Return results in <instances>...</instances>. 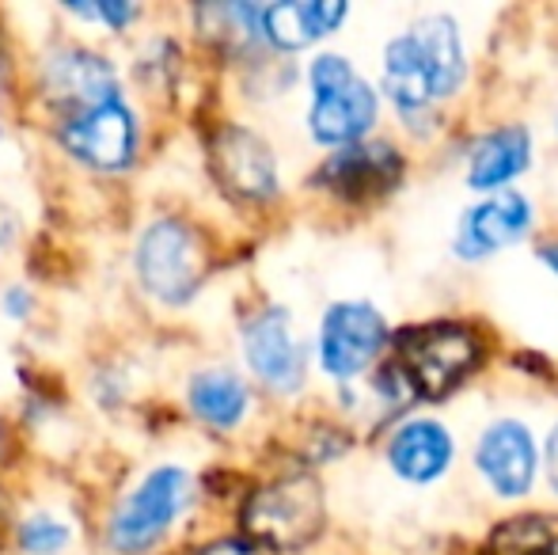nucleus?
<instances>
[{
    "mask_svg": "<svg viewBox=\"0 0 558 555\" xmlns=\"http://www.w3.org/2000/svg\"><path fill=\"white\" fill-rule=\"evenodd\" d=\"M388 339L384 316L365 301H338L319 324V362L331 377H357Z\"/></svg>",
    "mask_w": 558,
    "mask_h": 555,
    "instance_id": "nucleus-9",
    "label": "nucleus"
},
{
    "mask_svg": "<svg viewBox=\"0 0 558 555\" xmlns=\"http://www.w3.org/2000/svg\"><path fill=\"white\" fill-rule=\"evenodd\" d=\"M532 225V206L524 194L517 191H501L494 198H486L483 206L468 209L460 225V255H486L494 248H506L513 240H521Z\"/></svg>",
    "mask_w": 558,
    "mask_h": 555,
    "instance_id": "nucleus-14",
    "label": "nucleus"
},
{
    "mask_svg": "<svg viewBox=\"0 0 558 555\" xmlns=\"http://www.w3.org/2000/svg\"><path fill=\"white\" fill-rule=\"evenodd\" d=\"M58 141L73 160L88 164L92 171H125L137 160L141 126L133 107L118 96L88 111L65 114L58 122Z\"/></svg>",
    "mask_w": 558,
    "mask_h": 555,
    "instance_id": "nucleus-7",
    "label": "nucleus"
},
{
    "mask_svg": "<svg viewBox=\"0 0 558 555\" xmlns=\"http://www.w3.org/2000/svg\"><path fill=\"white\" fill-rule=\"evenodd\" d=\"M43 88L61 107V119L122 96L111 58L88 46H58L43 61Z\"/></svg>",
    "mask_w": 558,
    "mask_h": 555,
    "instance_id": "nucleus-8",
    "label": "nucleus"
},
{
    "mask_svg": "<svg viewBox=\"0 0 558 555\" xmlns=\"http://www.w3.org/2000/svg\"><path fill=\"white\" fill-rule=\"evenodd\" d=\"M312 111L308 130L319 145H357L376 122V96L365 81L338 53H324L312 61Z\"/></svg>",
    "mask_w": 558,
    "mask_h": 555,
    "instance_id": "nucleus-6",
    "label": "nucleus"
},
{
    "mask_svg": "<svg viewBox=\"0 0 558 555\" xmlns=\"http://www.w3.org/2000/svg\"><path fill=\"white\" fill-rule=\"evenodd\" d=\"M133 275L145 297L163 309H183L209 278V248L183 217H153L133 248Z\"/></svg>",
    "mask_w": 558,
    "mask_h": 555,
    "instance_id": "nucleus-2",
    "label": "nucleus"
},
{
    "mask_svg": "<svg viewBox=\"0 0 558 555\" xmlns=\"http://www.w3.org/2000/svg\"><path fill=\"white\" fill-rule=\"evenodd\" d=\"M327 498L312 475H281L247 495L240 514L243 536L263 552H301L324 533Z\"/></svg>",
    "mask_w": 558,
    "mask_h": 555,
    "instance_id": "nucleus-3",
    "label": "nucleus"
},
{
    "mask_svg": "<svg viewBox=\"0 0 558 555\" xmlns=\"http://www.w3.org/2000/svg\"><path fill=\"white\" fill-rule=\"evenodd\" d=\"M69 12L81 15V20L104 23V27H111V31H125L141 15V8L125 4V0H96V4H73Z\"/></svg>",
    "mask_w": 558,
    "mask_h": 555,
    "instance_id": "nucleus-21",
    "label": "nucleus"
},
{
    "mask_svg": "<svg viewBox=\"0 0 558 555\" xmlns=\"http://www.w3.org/2000/svg\"><path fill=\"white\" fill-rule=\"evenodd\" d=\"M494 555H558V518L555 514H521L494 529Z\"/></svg>",
    "mask_w": 558,
    "mask_h": 555,
    "instance_id": "nucleus-19",
    "label": "nucleus"
},
{
    "mask_svg": "<svg viewBox=\"0 0 558 555\" xmlns=\"http://www.w3.org/2000/svg\"><path fill=\"white\" fill-rule=\"evenodd\" d=\"M463 84V46L460 31L448 15H422L403 38L388 43L384 53V92L414 119L434 99L452 96Z\"/></svg>",
    "mask_w": 558,
    "mask_h": 555,
    "instance_id": "nucleus-1",
    "label": "nucleus"
},
{
    "mask_svg": "<svg viewBox=\"0 0 558 555\" xmlns=\"http://www.w3.org/2000/svg\"><path fill=\"white\" fill-rule=\"evenodd\" d=\"M194 480L186 468L179 464H156L141 475V483H133L130 495L118 498L107 521V544L118 555H145L153 552L163 536L171 533V526L179 521V514L191 506Z\"/></svg>",
    "mask_w": 558,
    "mask_h": 555,
    "instance_id": "nucleus-4",
    "label": "nucleus"
},
{
    "mask_svg": "<svg viewBox=\"0 0 558 555\" xmlns=\"http://www.w3.org/2000/svg\"><path fill=\"white\" fill-rule=\"evenodd\" d=\"M0 312H4L8 319H27L31 312H35V293H31L27 286H8L4 293H0Z\"/></svg>",
    "mask_w": 558,
    "mask_h": 555,
    "instance_id": "nucleus-22",
    "label": "nucleus"
},
{
    "mask_svg": "<svg viewBox=\"0 0 558 555\" xmlns=\"http://www.w3.org/2000/svg\"><path fill=\"white\" fill-rule=\"evenodd\" d=\"M475 460L498 495L517 498L536 480V442H532L529 430L513 419L494 422V426L478 437Z\"/></svg>",
    "mask_w": 558,
    "mask_h": 555,
    "instance_id": "nucleus-13",
    "label": "nucleus"
},
{
    "mask_svg": "<svg viewBox=\"0 0 558 555\" xmlns=\"http://www.w3.org/2000/svg\"><path fill=\"white\" fill-rule=\"evenodd\" d=\"M345 20V4L338 0H286V4L263 8V43L274 50H304L316 38L331 35L338 23Z\"/></svg>",
    "mask_w": 558,
    "mask_h": 555,
    "instance_id": "nucleus-15",
    "label": "nucleus"
},
{
    "mask_svg": "<svg viewBox=\"0 0 558 555\" xmlns=\"http://www.w3.org/2000/svg\"><path fill=\"white\" fill-rule=\"evenodd\" d=\"M388 460L403 480L411 483H434L437 475L448 472L452 464V437L441 422H407V426L396 430L388 445Z\"/></svg>",
    "mask_w": 558,
    "mask_h": 555,
    "instance_id": "nucleus-16",
    "label": "nucleus"
},
{
    "mask_svg": "<svg viewBox=\"0 0 558 555\" xmlns=\"http://www.w3.org/2000/svg\"><path fill=\"white\" fill-rule=\"evenodd\" d=\"M217 183L240 202H270L278 194V160L270 145L247 126L228 122L214 134L209 145Z\"/></svg>",
    "mask_w": 558,
    "mask_h": 555,
    "instance_id": "nucleus-10",
    "label": "nucleus"
},
{
    "mask_svg": "<svg viewBox=\"0 0 558 555\" xmlns=\"http://www.w3.org/2000/svg\"><path fill=\"white\" fill-rule=\"evenodd\" d=\"M529 134L521 126H501L494 134H486L471 153L468 183L475 191H494V186H506L513 176H521L529 168Z\"/></svg>",
    "mask_w": 558,
    "mask_h": 555,
    "instance_id": "nucleus-18",
    "label": "nucleus"
},
{
    "mask_svg": "<svg viewBox=\"0 0 558 555\" xmlns=\"http://www.w3.org/2000/svg\"><path fill=\"white\" fill-rule=\"evenodd\" d=\"M539 255H544V263L558 275V244H547V248H539Z\"/></svg>",
    "mask_w": 558,
    "mask_h": 555,
    "instance_id": "nucleus-26",
    "label": "nucleus"
},
{
    "mask_svg": "<svg viewBox=\"0 0 558 555\" xmlns=\"http://www.w3.org/2000/svg\"><path fill=\"white\" fill-rule=\"evenodd\" d=\"M243 358H247L251 373L274 393H296L304 385V347L296 339L289 312L278 304L255 312L243 324Z\"/></svg>",
    "mask_w": 558,
    "mask_h": 555,
    "instance_id": "nucleus-11",
    "label": "nucleus"
},
{
    "mask_svg": "<svg viewBox=\"0 0 558 555\" xmlns=\"http://www.w3.org/2000/svg\"><path fill=\"white\" fill-rule=\"evenodd\" d=\"M403 179V160L391 145L376 141V145H345L327 156V164L316 171V183L327 191L342 194L350 202H368L380 194L396 191Z\"/></svg>",
    "mask_w": 558,
    "mask_h": 555,
    "instance_id": "nucleus-12",
    "label": "nucleus"
},
{
    "mask_svg": "<svg viewBox=\"0 0 558 555\" xmlns=\"http://www.w3.org/2000/svg\"><path fill=\"white\" fill-rule=\"evenodd\" d=\"M194 555H266L258 544H251L247 536H221V541H209L206 548H198Z\"/></svg>",
    "mask_w": 558,
    "mask_h": 555,
    "instance_id": "nucleus-23",
    "label": "nucleus"
},
{
    "mask_svg": "<svg viewBox=\"0 0 558 555\" xmlns=\"http://www.w3.org/2000/svg\"><path fill=\"white\" fill-rule=\"evenodd\" d=\"M547 475H551V487L558 491V426L551 430V442H547Z\"/></svg>",
    "mask_w": 558,
    "mask_h": 555,
    "instance_id": "nucleus-25",
    "label": "nucleus"
},
{
    "mask_svg": "<svg viewBox=\"0 0 558 555\" xmlns=\"http://www.w3.org/2000/svg\"><path fill=\"white\" fill-rule=\"evenodd\" d=\"M15 544H20L23 555H61L73 544V529L69 521H61L58 514H27L15 529Z\"/></svg>",
    "mask_w": 558,
    "mask_h": 555,
    "instance_id": "nucleus-20",
    "label": "nucleus"
},
{
    "mask_svg": "<svg viewBox=\"0 0 558 555\" xmlns=\"http://www.w3.org/2000/svg\"><path fill=\"white\" fill-rule=\"evenodd\" d=\"M0 141H4V130H0Z\"/></svg>",
    "mask_w": 558,
    "mask_h": 555,
    "instance_id": "nucleus-28",
    "label": "nucleus"
},
{
    "mask_svg": "<svg viewBox=\"0 0 558 555\" xmlns=\"http://www.w3.org/2000/svg\"><path fill=\"white\" fill-rule=\"evenodd\" d=\"M0 449H4V419H0Z\"/></svg>",
    "mask_w": 558,
    "mask_h": 555,
    "instance_id": "nucleus-27",
    "label": "nucleus"
},
{
    "mask_svg": "<svg viewBox=\"0 0 558 555\" xmlns=\"http://www.w3.org/2000/svg\"><path fill=\"white\" fill-rule=\"evenodd\" d=\"M186 403H191L194 419H202L206 426L235 430L251 408V393L240 373L214 365V370H198L186 381Z\"/></svg>",
    "mask_w": 558,
    "mask_h": 555,
    "instance_id": "nucleus-17",
    "label": "nucleus"
},
{
    "mask_svg": "<svg viewBox=\"0 0 558 555\" xmlns=\"http://www.w3.org/2000/svg\"><path fill=\"white\" fill-rule=\"evenodd\" d=\"M15 240H20V217H15L12 206H4V202H0V255H4Z\"/></svg>",
    "mask_w": 558,
    "mask_h": 555,
    "instance_id": "nucleus-24",
    "label": "nucleus"
},
{
    "mask_svg": "<svg viewBox=\"0 0 558 555\" xmlns=\"http://www.w3.org/2000/svg\"><path fill=\"white\" fill-rule=\"evenodd\" d=\"M478 362V339L463 324H422L399 335V373L411 393L426 400H445L468 381Z\"/></svg>",
    "mask_w": 558,
    "mask_h": 555,
    "instance_id": "nucleus-5",
    "label": "nucleus"
}]
</instances>
